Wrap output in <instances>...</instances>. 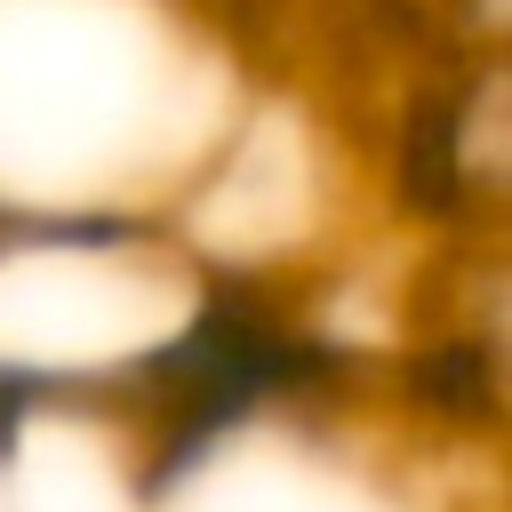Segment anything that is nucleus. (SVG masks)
I'll list each match as a JSON object with an SVG mask.
<instances>
[{
  "label": "nucleus",
  "instance_id": "nucleus-1",
  "mask_svg": "<svg viewBox=\"0 0 512 512\" xmlns=\"http://www.w3.org/2000/svg\"><path fill=\"white\" fill-rule=\"evenodd\" d=\"M336 376H344V352L320 328H304V312L288 296H272L248 272H224L152 352H136L120 368V384L104 400L144 416V432H152L144 480L168 488L248 416L304 408V400L336 392Z\"/></svg>",
  "mask_w": 512,
  "mask_h": 512
},
{
  "label": "nucleus",
  "instance_id": "nucleus-2",
  "mask_svg": "<svg viewBox=\"0 0 512 512\" xmlns=\"http://www.w3.org/2000/svg\"><path fill=\"white\" fill-rule=\"evenodd\" d=\"M488 72H432L424 88H408L400 120H392V184L400 208L424 224H464L472 208H488Z\"/></svg>",
  "mask_w": 512,
  "mask_h": 512
},
{
  "label": "nucleus",
  "instance_id": "nucleus-3",
  "mask_svg": "<svg viewBox=\"0 0 512 512\" xmlns=\"http://www.w3.org/2000/svg\"><path fill=\"white\" fill-rule=\"evenodd\" d=\"M392 392H400L416 416H432L440 432H456V424H496V344H488V328H456V320L432 328L424 344L400 352Z\"/></svg>",
  "mask_w": 512,
  "mask_h": 512
}]
</instances>
